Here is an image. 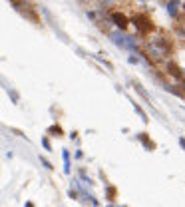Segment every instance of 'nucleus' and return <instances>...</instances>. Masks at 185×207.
<instances>
[{"label":"nucleus","mask_w":185,"mask_h":207,"mask_svg":"<svg viewBox=\"0 0 185 207\" xmlns=\"http://www.w3.org/2000/svg\"><path fill=\"white\" fill-rule=\"evenodd\" d=\"M114 195H116V189H114V187H108V199H110V201H114Z\"/></svg>","instance_id":"obj_12"},{"label":"nucleus","mask_w":185,"mask_h":207,"mask_svg":"<svg viewBox=\"0 0 185 207\" xmlns=\"http://www.w3.org/2000/svg\"><path fill=\"white\" fill-rule=\"evenodd\" d=\"M108 207H116V205H108Z\"/></svg>","instance_id":"obj_19"},{"label":"nucleus","mask_w":185,"mask_h":207,"mask_svg":"<svg viewBox=\"0 0 185 207\" xmlns=\"http://www.w3.org/2000/svg\"><path fill=\"white\" fill-rule=\"evenodd\" d=\"M167 12H169V16H175V14H177V0H171V2H169Z\"/></svg>","instance_id":"obj_8"},{"label":"nucleus","mask_w":185,"mask_h":207,"mask_svg":"<svg viewBox=\"0 0 185 207\" xmlns=\"http://www.w3.org/2000/svg\"><path fill=\"white\" fill-rule=\"evenodd\" d=\"M167 72H169L173 78L183 80V70H179V66H177V64H173V62H169V64H167Z\"/></svg>","instance_id":"obj_4"},{"label":"nucleus","mask_w":185,"mask_h":207,"mask_svg":"<svg viewBox=\"0 0 185 207\" xmlns=\"http://www.w3.org/2000/svg\"><path fill=\"white\" fill-rule=\"evenodd\" d=\"M8 94H10V98L14 100V104H18V94H16L14 90H10V88H8Z\"/></svg>","instance_id":"obj_11"},{"label":"nucleus","mask_w":185,"mask_h":207,"mask_svg":"<svg viewBox=\"0 0 185 207\" xmlns=\"http://www.w3.org/2000/svg\"><path fill=\"white\" fill-rule=\"evenodd\" d=\"M138 139L145 145V149H155V143L147 137V133H138Z\"/></svg>","instance_id":"obj_5"},{"label":"nucleus","mask_w":185,"mask_h":207,"mask_svg":"<svg viewBox=\"0 0 185 207\" xmlns=\"http://www.w3.org/2000/svg\"><path fill=\"white\" fill-rule=\"evenodd\" d=\"M179 145H181V147L185 149V137H179Z\"/></svg>","instance_id":"obj_15"},{"label":"nucleus","mask_w":185,"mask_h":207,"mask_svg":"<svg viewBox=\"0 0 185 207\" xmlns=\"http://www.w3.org/2000/svg\"><path fill=\"white\" fill-rule=\"evenodd\" d=\"M82 2H90V0H82Z\"/></svg>","instance_id":"obj_18"},{"label":"nucleus","mask_w":185,"mask_h":207,"mask_svg":"<svg viewBox=\"0 0 185 207\" xmlns=\"http://www.w3.org/2000/svg\"><path fill=\"white\" fill-rule=\"evenodd\" d=\"M26 207H34V203H30V201H28V203H26Z\"/></svg>","instance_id":"obj_16"},{"label":"nucleus","mask_w":185,"mask_h":207,"mask_svg":"<svg viewBox=\"0 0 185 207\" xmlns=\"http://www.w3.org/2000/svg\"><path fill=\"white\" fill-rule=\"evenodd\" d=\"M110 38L114 40L116 46H120V48H124V50H134V52H139L138 42L134 40L132 36H126L124 32H112V34H110Z\"/></svg>","instance_id":"obj_1"},{"label":"nucleus","mask_w":185,"mask_h":207,"mask_svg":"<svg viewBox=\"0 0 185 207\" xmlns=\"http://www.w3.org/2000/svg\"><path fill=\"white\" fill-rule=\"evenodd\" d=\"M48 133H58V135H62V127H60V125H52V127L48 129Z\"/></svg>","instance_id":"obj_9"},{"label":"nucleus","mask_w":185,"mask_h":207,"mask_svg":"<svg viewBox=\"0 0 185 207\" xmlns=\"http://www.w3.org/2000/svg\"><path fill=\"white\" fill-rule=\"evenodd\" d=\"M112 22H114L120 30H126V28H128V24H130L128 16H126V14H122V12H112Z\"/></svg>","instance_id":"obj_3"},{"label":"nucleus","mask_w":185,"mask_h":207,"mask_svg":"<svg viewBox=\"0 0 185 207\" xmlns=\"http://www.w3.org/2000/svg\"><path fill=\"white\" fill-rule=\"evenodd\" d=\"M130 62H132V64H138V62H139V58H136V56H132V58H130Z\"/></svg>","instance_id":"obj_14"},{"label":"nucleus","mask_w":185,"mask_h":207,"mask_svg":"<svg viewBox=\"0 0 185 207\" xmlns=\"http://www.w3.org/2000/svg\"><path fill=\"white\" fill-rule=\"evenodd\" d=\"M134 24H136L138 32H141V34H149L153 30V22H151V18L147 14H136L134 16Z\"/></svg>","instance_id":"obj_2"},{"label":"nucleus","mask_w":185,"mask_h":207,"mask_svg":"<svg viewBox=\"0 0 185 207\" xmlns=\"http://www.w3.org/2000/svg\"><path fill=\"white\" fill-rule=\"evenodd\" d=\"M62 157H64V171L70 173V171H72V169H70V151L64 149V151H62Z\"/></svg>","instance_id":"obj_6"},{"label":"nucleus","mask_w":185,"mask_h":207,"mask_svg":"<svg viewBox=\"0 0 185 207\" xmlns=\"http://www.w3.org/2000/svg\"><path fill=\"white\" fill-rule=\"evenodd\" d=\"M40 161H42V165L46 167V169H54V165H52V163H50V161H48L46 157H42V155H40Z\"/></svg>","instance_id":"obj_10"},{"label":"nucleus","mask_w":185,"mask_h":207,"mask_svg":"<svg viewBox=\"0 0 185 207\" xmlns=\"http://www.w3.org/2000/svg\"><path fill=\"white\" fill-rule=\"evenodd\" d=\"M132 104H134V110H136V112L139 114V118H141V122H143V124H147V122H149V118H147V114H145V112L141 110V106H138L136 102H132Z\"/></svg>","instance_id":"obj_7"},{"label":"nucleus","mask_w":185,"mask_h":207,"mask_svg":"<svg viewBox=\"0 0 185 207\" xmlns=\"http://www.w3.org/2000/svg\"><path fill=\"white\" fill-rule=\"evenodd\" d=\"M42 145L46 147V151H50V149H52V145H50V141H48V137H42Z\"/></svg>","instance_id":"obj_13"},{"label":"nucleus","mask_w":185,"mask_h":207,"mask_svg":"<svg viewBox=\"0 0 185 207\" xmlns=\"http://www.w3.org/2000/svg\"><path fill=\"white\" fill-rule=\"evenodd\" d=\"M10 2H14V4H18V0H10Z\"/></svg>","instance_id":"obj_17"}]
</instances>
